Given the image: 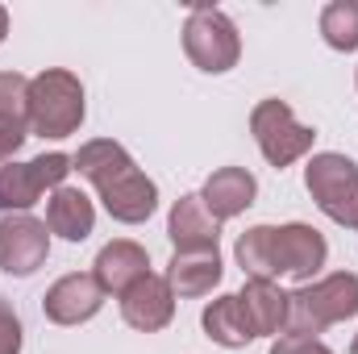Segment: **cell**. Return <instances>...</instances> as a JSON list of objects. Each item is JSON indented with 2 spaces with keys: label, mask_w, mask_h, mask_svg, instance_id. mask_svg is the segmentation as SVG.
I'll return each mask as SVG.
<instances>
[{
  "label": "cell",
  "mask_w": 358,
  "mask_h": 354,
  "mask_svg": "<svg viewBox=\"0 0 358 354\" xmlns=\"http://www.w3.org/2000/svg\"><path fill=\"white\" fill-rule=\"evenodd\" d=\"M71 167L84 179L96 183L104 213L121 225H142L155 208H159V187L155 179L138 171V163L129 159V150L113 138H92L80 146V155H71Z\"/></svg>",
  "instance_id": "obj_1"
},
{
  "label": "cell",
  "mask_w": 358,
  "mask_h": 354,
  "mask_svg": "<svg viewBox=\"0 0 358 354\" xmlns=\"http://www.w3.org/2000/svg\"><path fill=\"white\" fill-rule=\"evenodd\" d=\"M358 313V275L355 271H334L317 283H300L287 292V334L296 338H317L329 325H342Z\"/></svg>",
  "instance_id": "obj_2"
},
{
  "label": "cell",
  "mask_w": 358,
  "mask_h": 354,
  "mask_svg": "<svg viewBox=\"0 0 358 354\" xmlns=\"http://www.w3.org/2000/svg\"><path fill=\"white\" fill-rule=\"evenodd\" d=\"M29 134L42 138H71L84 125V84L80 76L63 67H46L29 80V104H25Z\"/></svg>",
  "instance_id": "obj_3"
},
{
  "label": "cell",
  "mask_w": 358,
  "mask_h": 354,
  "mask_svg": "<svg viewBox=\"0 0 358 354\" xmlns=\"http://www.w3.org/2000/svg\"><path fill=\"white\" fill-rule=\"evenodd\" d=\"M183 50H187V59H192L200 71L221 76V71L238 67V59H242V38H238V25H234L221 8L196 4V8L187 13V21H183Z\"/></svg>",
  "instance_id": "obj_4"
},
{
  "label": "cell",
  "mask_w": 358,
  "mask_h": 354,
  "mask_svg": "<svg viewBox=\"0 0 358 354\" xmlns=\"http://www.w3.org/2000/svg\"><path fill=\"white\" fill-rule=\"evenodd\" d=\"M250 134H255L263 159H267L275 171H283V167H292L296 159H304V155L313 150V138H317L308 125L296 121V113L287 108V100H275V96L255 104V113H250Z\"/></svg>",
  "instance_id": "obj_5"
},
{
  "label": "cell",
  "mask_w": 358,
  "mask_h": 354,
  "mask_svg": "<svg viewBox=\"0 0 358 354\" xmlns=\"http://www.w3.org/2000/svg\"><path fill=\"white\" fill-rule=\"evenodd\" d=\"M71 155L50 150L38 155L29 163H4L0 167V213H25L42 200L46 187H63V179L71 176Z\"/></svg>",
  "instance_id": "obj_6"
},
{
  "label": "cell",
  "mask_w": 358,
  "mask_h": 354,
  "mask_svg": "<svg viewBox=\"0 0 358 354\" xmlns=\"http://www.w3.org/2000/svg\"><path fill=\"white\" fill-rule=\"evenodd\" d=\"M304 187H308V196L317 200V208L329 221L346 225L358 196V163L346 159V155H334V150L313 155L308 167H304Z\"/></svg>",
  "instance_id": "obj_7"
},
{
  "label": "cell",
  "mask_w": 358,
  "mask_h": 354,
  "mask_svg": "<svg viewBox=\"0 0 358 354\" xmlns=\"http://www.w3.org/2000/svg\"><path fill=\"white\" fill-rule=\"evenodd\" d=\"M50 255V234L46 221L29 217V213H8L0 221V271L4 275H34Z\"/></svg>",
  "instance_id": "obj_8"
},
{
  "label": "cell",
  "mask_w": 358,
  "mask_h": 354,
  "mask_svg": "<svg viewBox=\"0 0 358 354\" xmlns=\"http://www.w3.org/2000/svg\"><path fill=\"white\" fill-rule=\"evenodd\" d=\"M271 250H275V275H296V279H313L329 259V242L304 221L275 225Z\"/></svg>",
  "instance_id": "obj_9"
},
{
  "label": "cell",
  "mask_w": 358,
  "mask_h": 354,
  "mask_svg": "<svg viewBox=\"0 0 358 354\" xmlns=\"http://www.w3.org/2000/svg\"><path fill=\"white\" fill-rule=\"evenodd\" d=\"M100 304H104V288L84 271H71V275L55 279L50 292L42 296V313L55 325H84L100 313Z\"/></svg>",
  "instance_id": "obj_10"
},
{
  "label": "cell",
  "mask_w": 358,
  "mask_h": 354,
  "mask_svg": "<svg viewBox=\"0 0 358 354\" xmlns=\"http://www.w3.org/2000/svg\"><path fill=\"white\" fill-rule=\"evenodd\" d=\"M121 317L129 330H142V334H159L171 325L176 317V292L163 275H142L125 296H121Z\"/></svg>",
  "instance_id": "obj_11"
},
{
  "label": "cell",
  "mask_w": 358,
  "mask_h": 354,
  "mask_svg": "<svg viewBox=\"0 0 358 354\" xmlns=\"http://www.w3.org/2000/svg\"><path fill=\"white\" fill-rule=\"evenodd\" d=\"M142 275H150V255L138 246V242H129V238H117V242H108L100 255H96V263H92V279L104 288V296H125Z\"/></svg>",
  "instance_id": "obj_12"
},
{
  "label": "cell",
  "mask_w": 358,
  "mask_h": 354,
  "mask_svg": "<svg viewBox=\"0 0 358 354\" xmlns=\"http://www.w3.org/2000/svg\"><path fill=\"white\" fill-rule=\"evenodd\" d=\"M167 238L176 250H217L221 221L204 208L200 196H179L167 217Z\"/></svg>",
  "instance_id": "obj_13"
},
{
  "label": "cell",
  "mask_w": 358,
  "mask_h": 354,
  "mask_svg": "<svg viewBox=\"0 0 358 354\" xmlns=\"http://www.w3.org/2000/svg\"><path fill=\"white\" fill-rule=\"evenodd\" d=\"M238 304L246 313V325L255 338H275L287 330V292L271 279H246L238 292Z\"/></svg>",
  "instance_id": "obj_14"
},
{
  "label": "cell",
  "mask_w": 358,
  "mask_h": 354,
  "mask_svg": "<svg viewBox=\"0 0 358 354\" xmlns=\"http://www.w3.org/2000/svg\"><path fill=\"white\" fill-rule=\"evenodd\" d=\"M255 196H259V179L250 176L246 167H221V171H213V176L204 179V192H200L204 208L217 221H229V217L246 213L255 204Z\"/></svg>",
  "instance_id": "obj_15"
},
{
  "label": "cell",
  "mask_w": 358,
  "mask_h": 354,
  "mask_svg": "<svg viewBox=\"0 0 358 354\" xmlns=\"http://www.w3.org/2000/svg\"><path fill=\"white\" fill-rule=\"evenodd\" d=\"M225 267L217 250H176L171 263H167V283L179 300H196V296H208L217 283H221Z\"/></svg>",
  "instance_id": "obj_16"
},
{
  "label": "cell",
  "mask_w": 358,
  "mask_h": 354,
  "mask_svg": "<svg viewBox=\"0 0 358 354\" xmlns=\"http://www.w3.org/2000/svg\"><path fill=\"white\" fill-rule=\"evenodd\" d=\"M46 229L59 234L63 242H84L92 229H96V208L80 187H55L50 192V204H46Z\"/></svg>",
  "instance_id": "obj_17"
},
{
  "label": "cell",
  "mask_w": 358,
  "mask_h": 354,
  "mask_svg": "<svg viewBox=\"0 0 358 354\" xmlns=\"http://www.w3.org/2000/svg\"><path fill=\"white\" fill-rule=\"evenodd\" d=\"M200 325H204V334H208L217 346H225V351H238V346L255 342V334H250V325H246V313H242V304H238V296H217V300L200 313Z\"/></svg>",
  "instance_id": "obj_18"
},
{
  "label": "cell",
  "mask_w": 358,
  "mask_h": 354,
  "mask_svg": "<svg viewBox=\"0 0 358 354\" xmlns=\"http://www.w3.org/2000/svg\"><path fill=\"white\" fill-rule=\"evenodd\" d=\"M271 234H275V225H255V229H246L242 238H238V267L250 275V279H279L275 275V250H271Z\"/></svg>",
  "instance_id": "obj_19"
},
{
  "label": "cell",
  "mask_w": 358,
  "mask_h": 354,
  "mask_svg": "<svg viewBox=\"0 0 358 354\" xmlns=\"http://www.w3.org/2000/svg\"><path fill=\"white\" fill-rule=\"evenodd\" d=\"M321 38L334 50H358V0H334L321 8Z\"/></svg>",
  "instance_id": "obj_20"
},
{
  "label": "cell",
  "mask_w": 358,
  "mask_h": 354,
  "mask_svg": "<svg viewBox=\"0 0 358 354\" xmlns=\"http://www.w3.org/2000/svg\"><path fill=\"white\" fill-rule=\"evenodd\" d=\"M29 104V80L17 71H0V117H25Z\"/></svg>",
  "instance_id": "obj_21"
},
{
  "label": "cell",
  "mask_w": 358,
  "mask_h": 354,
  "mask_svg": "<svg viewBox=\"0 0 358 354\" xmlns=\"http://www.w3.org/2000/svg\"><path fill=\"white\" fill-rule=\"evenodd\" d=\"M25 138H29V121L25 117H0V163H13V155L21 150Z\"/></svg>",
  "instance_id": "obj_22"
},
{
  "label": "cell",
  "mask_w": 358,
  "mask_h": 354,
  "mask_svg": "<svg viewBox=\"0 0 358 354\" xmlns=\"http://www.w3.org/2000/svg\"><path fill=\"white\" fill-rule=\"evenodd\" d=\"M0 354H21V321L4 296H0Z\"/></svg>",
  "instance_id": "obj_23"
},
{
  "label": "cell",
  "mask_w": 358,
  "mask_h": 354,
  "mask_svg": "<svg viewBox=\"0 0 358 354\" xmlns=\"http://www.w3.org/2000/svg\"><path fill=\"white\" fill-rule=\"evenodd\" d=\"M271 354H334L325 342H317V338H296V334H279L275 342H271Z\"/></svg>",
  "instance_id": "obj_24"
},
{
  "label": "cell",
  "mask_w": 358,
  "mask_h": 354,
  "mask_svg": "<svg viewBox=\"0 0 358 354\" xmlns=\"http://www.w3.org/2000/svg\"><path fill=\"white\" fill-rule=\"evenodd\" d=\"M8 38V13H4V4H0V42Z\"/></svg>",
  "instance_id": "obj_25"
},
{
  "label": "cell",
  "mask_w": 358,
  "mask_h": 354,
  "mask_svg": "<svg viewBox=\"0 0 358 354\" xmlns=\"http://www.w3.org/2000/svg\"><path fill=\"white\" fill-rule=\"evenodd\" d=\"M346 229H358V196H355V208H350V221H346Z\"/></svg>",
  "instance_id": "obj_26"
},
{
  "label": "cell",
  "mask_w": 358,
  "mask_h": 354,
  "mask_svg": "<svg viewBox=\"0 0 358 354\" xmlns=\"http://www.w3.org/2000/svg\"><path fill=\"white\" fill-rule=\"evenodd\" d=\"M350 354H358V334H355V342H350Z\"/></svg>",
  "instance_id": "obj_27"
},
{
  "label": "cell",
  "mask_w": 358,
  "mask_h": 354,
  "mask_svg": "<svg viewBox=\"0 0 358 354\" xmlns=\"http://www.w3.org/2000/svg\"><path fill=\"white\" fill-rule=\"evenodd\" d=\"M355 84H358V71H355Z\"/></svg>",
  "instance_id": "obj_28"
}]
</instances>
